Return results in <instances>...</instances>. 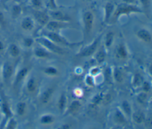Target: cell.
<instances>
[{"instance_id":"cell-4","label":"cell","mask_w":152,"mask_h":129,"mask_svg":"<svg viewBox=\"0 0 152 129\" xmlns=\"http://www.w3.org/2000/svg\"><path fill=\"white\" fill-rule=\"evenodd\" d=\"M83 22L84 26V30L86 33H89L93 26L94 16L90 11H86L83 15Z\"/></svg>"},{"instance_id":"cell-8","label":"cell","mask_w":152,"mask_h":129,"mask_svg":"<svg viewBox=\"0 0 152 129\" xmlns=\"http://www.w3.org/2000/svg\"><path fill=\"white\" fill-rule=\"evenodd\" d=\"M46 24V28L50 32H56V30L66 26V24L64 21L57 20L49 21Z\"/></svg>"},{"instance_id":"cell-2","label":"cell","mask_w":152,"mask_h":129,"mask_svg":"<svg viewBox=\"0 0 152 129\" xmlns=\"http://www.w3.org/2000/svg\"><path fill=\"white\" fill-rule=\"evenodd\" d=\"M37 42H39L40 44L42 45L44 47L48 49L49 50L53 52L58 54H62L64 53V49L59 47V46L55 45L54 42H52L49 39H47L45 37H39L36 39Z\"/></svg>"},{"instance_id":"cell-12","label":"cell","mask_w":152,"mask_h":129,"mask_svg":"<svg viewBox=\"0 0 152 129\" xmlns=\"http://www.w3.org/2000/svg\"><path fill=\"white\" fill-rule=\"evenodd\" d=\"M53 92V89L52 88L47 89L42 95L40 100L43 103H46L50 99Z\"/></svg>"},{"instance_id":"cell-38","label":"cell","mask_w":152,"mask_h":129,"mask_svg":"<svg viewBox=\"0 0 152 129\" xmlns=\"http://www.w3.org/2000/svg\"><path fill=\"white\" fill-rule=\"evenodd\" d=\"M111 74V72H110V68H106V71H105V77H106V80L107 81H110V79H111V77H110V74Z\"/></svg>"},{"instance_id":"cell-32","label":"cell","mask_w":152,"mask_h":129,"mask_svg":"<svg viewBox=\"0 0 152 129\" xmlns=\"http://www.w3.org/2000/svg\"><path fill=\"white\" fill-rule=\"evenodd\" d=\"M53 117L50 115H44L41 118L40 121L43 124H49L53 122Z\"/></svg>"},{"instance_id":"cell-14","label":"cell","mask_w":152,"mask_h":129,"mask_svg":"<svg viewBox=\"0 0 152 129\" xmlns=\"http://www.w3.org/2000/svg\"><path fill=\"white\" fill-rule=\"evenodd\" d=\"M51 16L55 19L57 21H66L68 20V17L65 15L64 14H63L61 11H52L50 12Z\"/></svg>"},{"instance_id":"cell-40","label":"cell","mask_w":152,"mask_h":129,"mask_svg":"<svg viewBox=\"0 0 152 129\" xmlns=\"http://www.w3.org/2000/svg\"><path fill=\"white\" fill-rule=\"evenodd\" d=\"M32 4L35 7H40L42 5V2L40 0H31Z\"/></svg>"},{"instance_id":"cell-15","label":"cell","mask_w":152,"mask_h":129,"mask_svg":"<svg viewBox=\"0 0 152 129\" xmlns=\"http://www.w3.org/2000/svg\"><path fill=\"white\" fill-rule=\"evenodd\" d=\"M8 52H9L10 55L13 58L17 57L20 55V53L19 48L14 43H11L9 46Z\"/></svg>"},{"instance_id":"cell-1","label":"cell","mask_w":152,"mask_h":129,"mask_svg":"<svg viewBox=\"0 0 152 129\" xmlns=\"http://www.w3.org/2000/svg\"><path fill=\"white\" fill-rule=\"evenodd\" d=\"M132 12H142V11L141 9L135 5L126 3L121 4L118 5L114 12L113 18L116 20L121 15H129Z\"/></svg>"},{"instance_id":"cell-31","label":"cell","mask_w":152,"mask_h":129,"mask_svg":"<svg viewBox=\"0 0 152 129\" xmlns=\"http://www.w3.org/2000/svg\"><path fill=\"white\" fill-rule=\"evenodd\" d=\"M147 99V95L145 93H141L137 96V100L140 103H144Z\"/></svg>"},{"instance_id":"cell-41","label":"cell","mask_w":152,"mask_h":129,"mask_svg":"<svg viewBox=\"0 0 152 129\" xmlns=\"http://www.w3.org/2000/svg\"><path fill=\"white\" fill-rule=\"evenodd\" d=\"M86 82L89 84V85H93V78L91 77H90V76H88L87 77V79H86Z\"/></svg>"},{"instance_id":"cell-30","label":"cell","mask_w":152,"mask_h":129,"mask_svg":"<svg viewBox=\"0 0 152 129\" xmlns=\"http://www.w3.org/2000/svg\"><path fill=\"white\" fill-rule=\"evenodd\" d=\"M96 59L99 63H102L104 61L105 59V53L103 51H99L96 56Z\"/></svg>"},{"instance_id":"cell-9","label":"cell","mask_w":152,"mask_h":129,"mask_svg":"<svg viewBox=\"0 0 152 129\" xmlns=\"http://www.w3.org/2000/svg\"><path fill=\"white\" fill-rule=\"evenodd\" d=\"M137 36L142 40L147 43H150L151 41V35L150 33L145 29H141L137 33Z\"/></svg>"},{"instance_id":"cell-6","label":"cell","mask_w":152,"mask_h":129,"mask_svg":"<svg viewBox=\"0 0 152 129\" xmlns=\"http://www.w3.org/2000/svg\"><path fill=\"white\" fill-rule=\"evenodd\" d=\"M100 39V37H97L94 40V41L91 43V45L86 47L84 48L79 54L80 56H89L91 55L96 49L97 47V45L99 43V41Z\"/></svg>"},{"instance_id":"cell-43","label":"cell","mask_w":152,"mask_h":129,"mask_svg":"<svg viewBox=\"0 0 152 129\" xmlns=\"http://www.w3.org/2000/svg\"><path fill=\"white\" fill-rule=\"evenodd\" d=\"M99 72V70H98V68H94L92 71H91V73L93 74H96L97 73Z\"/></svg>"},{"instance_id":"cell-23","label":"cell","mask_w":152,"mask_h":129,"mask_svg":"<svg viewBox=\"0 0 152 129\" xmlns=\"http://www.w3.org/2000/svg\"><path fill=\"white\" fill-rule=\"evenodd\" d=\"M143 83V78L139 74L137 73L134 77V80H133V84L134 86L138 87L141 86Z\"/></svg>"},{"instance_id":"cell-13","label":"cell","mask_w":152,"mask_h":129,"mask_svg":"<svg viewBox=\"0 0 152 129\" xmlns=\"http://www.w3.org/2000/svg\"><path fill=\"white\" fill-rule=\"evenodd\" d=\"M28 73L27 68H21L17 74L15 78V84H18L20 83L26 76Z\"/></svg>"},{"instance_id":"cell-20","label":"cell","mask_w":152,"mask_h":129,"mask_svg":"<svg viewBox=\"0 0 152 129\" xmlns=\"http://www.w3.org/2000/svg\"><path fill=\"white\" fill-rule=\"evenodd\" d=\"M34 54L39 58H45L49 56L48 52L41 48H36L34 50Z\"/></svg>"},{"instance_id":"cell-26","label":"cell","mask_w":152,"mask_h":129,"mask_svg":"<svg viewBox=\"0 0 152 129\" xmlns=\"http://www.w3.org/2000/svg\"><path fill=\"white\" fill-rule=\"evenodd\" d=\"M66 102V99L65 95L64 94L61 95L58 101V108L61 111L64 110V109L65 108Z\"/></svg>"},{"instance_id":"cell-42","label":"cell","mask_w":152,"mask_h":129,"mask_svg":"<svg viewBox=\"0 0 152 129\" xmlns=\"http://www.w3.org/2000/svg\"><path fill=\"white\" fill-rule=\"evenodd\" d=\"M4 48H5V46L3 42L0 40V52H2L4 49Z\"/></svg>"},{"instance_id":"cell-5","label":"cell","mask_w":152,"mask_h":129,"mask_svg":"<svg viewBox=\"0 0 152 129\" xmlns=\"http://www.w3.org/2000/svg\"><path fill=\"white\" fill-rule=\"evenodd\" d=\"M14 72V69L12 65L8 63V62H5L2 67L1 70V73H2V77L4 80L5 81H8L9 80Z\"/></svg>"},{"instance_id":"cell-39","label":"cell","mask_w":152,"mask_h":129,"mask_svg":"<svg viewBox=\"0 0 152 129\" xmlns=\"http://www.w3.org/2000/svg\"><path fill=\"white\" fill-rule=\"evenodd\" d=\"M5 24V19L3 12L0 11V25L4 26Z\"/></svg>"},{"instance_id":"cell-33","label":"cell","mask_w":152,"mask_h":129,"mask_svg":"<svg viewBox=\"0 0 152 129\" xmlns=\"http://www.w3.org/2000/svg\"><path fill=\"white\" fill-rule=\"evenodd\" d=\"M21 12V8L18 5H15L13 6L12 9V15L14 16H17L20 14Z\"/></svg>"},{"instance_id":"cell-37","label":"cell","mask_w":152,"mask_h":129,"mask_svg":"<svg viewBox=\"0 0 152 129\" xmlns=\"http://www.w3.org/2000/svg\"><path fill=\"white\" fill-rule=\"evenodd\" d=\"M141 4L143 5L144 8L148 9L150 7V0H140Z\"/></svg>"},{"instance_id":"cell-7","label":"cell","mask_w":152,"mask_h":129,"mask_svg":"<svg viewBox=\"0 0 152 129\" xmlns=\"http://www.w3.org/2000/svg\"><path fill=\"white\" fill-rule=\"evenodd\" d=\"M0 106L2 112L3 113L4 115L6 118H10L12 117V112L9 103H8V101L2 97L1 98V103H0Z\"/></svg>"},{"instance_id":"cell-22","label":"cell","mask_w":152,"mask_h":129,"mask_svg":"<svg viewBox=\"0 0 152 129\" xmlns=\"http://www.w3.org/2000/svg\"><path fill=\"white\" fill-rule=\"evenodd\" d=\"M118 55L122 58H125L127 56V52L125 46L123 44L119 45L118 51H117Z\"/></svg>"},{"instance_id":"cell-28","label":"cell","mask_w":152,"mask_h":129,"mask_svg":"<svg viewBox=\"0 0 152 129\" xmlns=\"http://www.w3.org/2000/svg\"><path fill=\"white\" fill-rule=\"evenodd\" d=\"M17 126V122L15 120L11 117L8 118V121L6 125V128L7 129H14Z\"/></svg>"},{"instance_id":"cell-19","label":"cell","mask_w":152,"mask_h":129,"mask_svg":"<svg viewBox=\"0 0 152 129\" xmlns=\"http://www.w3.org/2000/svg\"><path fill=\"white\" fill-rule=\"evenodd\" d=\"M81 106V104L78 100H74L69 107V111L71 113L77 112Z\"/></svg>"},{"instance_id":"cell-17","label":"cell","mask_w":152,"mask_h":129,"mask_svg":"<svg viewBox=\"0 0 152 129\" xmlns=\"http://www.w3.org/2000/svg\"><path fill=\"white\" fill-rule=\"evenodd\" d=\"M132 118L136 123L140 124L144 120V115L141 111H136L133 114Z\"/></svg>"},{"instance_id":"cell-21","label":"cell","mask_w":152,"mask_h":129,"mask_svg":"<svg viewBox=\"0 0 152 129\" xmlns=\"http://www.w3.org/2000/svg\"><path fill=\"white\" fill-rule=\"evenodd\" d=\"M36 88V82L35 80L33 78H31L28 80V81L27 83V90L31 93L34 92Z\"/></svg>"},{"instance_id":"cell-36","label":"cell","mask_w":152,"mask_h":129,"mask_svg":"<svg viewBox=\"0 0 152 129\" xmlns=\"http://www.w3.org/2000/svg\"><path fill=\"white\" fill-rule=\"evenodd\" d=\"M142 87H143V89L145 92H148L150 91V89H151V87H150V84H149L148 82H143L142 83Z\"/></svg>"},{"instance_id":"cell-27","label":"cell","mask_w":152,"mask_h":129,"mask_svg":"<svg viewBox=\"0 0 152 129\" xmlns=\"http://www.w3.org/2000/svg\"><path fill=\"white\" fill-rule=\"evenodd\" d=\"M114 78H115V80L118 83H121L123 81L122 73L118 68H116L114 70Z\"/></svg>"},{"instance_id":"cell-16","label":"cell","mask_w":152,"mask_h":129,"mask_svg":"<svg viewBox=\"0 0 152 129\" xmlns=\"http://www.w3.org/2000/svg\"><path fill=\"white\" fill-rule=\"evenodd\" d=\"M113 10H114V6L112 3L107 2L106 4V5H105V18H104V20L106 22H107L109 20V18L113 11Z\"/></svg>"},{"instance_id":"cell-11","label":"cell","mask_w":152,"mask_h":129,"mask_svg":"<svg viewBox=\"0 0 152 129\" xmlns=\"http://www.w3.org/2000/svg\"><path fill=\"white\" fill-rule=\"evenodd\" d=\"M36 20L42 25L46 24L49 20L48 15L43 12L36 11L34 14Z\"/></svg>"},{"instance_id":"cell-25","label":"cell","mask_w":152,"mask_h":129,"mask_svg":"<svg viewBox=\"0 0 152 129\" xmlns=\"http://www.w3.org/2000/svg\"><path fill=\"white\" fill-rule=\"evenodd\" d=\"M115 119L116 121H117L118 122H119L120 124L125 123V121H126L124 115H122V114L119 111H116L115 114Z\"/></svg>"},{"instance_id":"cell-29","label":"cell","mask_w":152,"mask_h":129,"mask_svg":"<svg viewBox=\"0 0 152 129\" xmlns=\"http://www.w3.org/2000/svg\"><path fill=\"white\" fill-rule=\"evenodd\" d=\"M122 107L125 113L127 115H130L131 113V109L129 103L127 101H124L122 103Z\"/></svg>"},{"instance_id":"cell-24","label":"cell","mask_w":152,"mask_h":129,"mask_svg":"<svg viewBox=\"0 0 152 129\" xmlns=\"http://www.w3.org/2000/svg\"><path fill=\"white\" fill-rule=\"evenodd\" d=\"M113 37H114V34L113 32H110L107 33L106 36V39H105V45L107 47H109L112 45L113 42Z\"/></svg>"},{"instance_id":"cell-34","label":"cell","mask_w":152,"mask_h":129,"mask_svg":"<svg viewBox=\"0 0 152 129\" xmlns=\"http://www.w3.org/2000/svg\"><path fill=\"white\" fill-rule=\"evenodd\" d=\"M45 72L46 73V74H52V75H54V74H56L57 73V70H56V68H53V67H49V68H47Z\"/></svg>"},{"instance_id":"cell-18","label":"cell","mask_w":152,"mask_h":129,"mask_svg":"<svg viewBox=\"0 0 152 129\" xmlns=\"http://www.w3.org/2000/svg\"><path fill=\"white\" fill-rule=\"evenodd\" d=\"M26 104L23 102H20L17 104L16 111L18 115L23 116L26 112Z\"/></svg>"},{"instance_id":"cell-3","label":"cell","mask_w":152,"mask_h":129,"mask_svg":"<svg viewBox=\"0 0 152 129\" xmlns=\"http://www.w3.org/2000/svg\"><path fill=\"white\" fill-rule=\"evenodd\" d=\"M44 35L48 37L49 40H50L52 42L56 43H59V44H62L66 46H72L74 44H71L68 42L66 41L63 37L60 36L59 34L56 33L55 32H48L44 33Z\"/></svg>"},{"instance_id":"cell-10","label":"cell","mask_w":152,"mask_h":129,"mask_svg":"<svg viewBox=\"0 0 152 129\" xmlns=\"http://www.w3.org/2000/svg\"><path fill=\"white\" fill-rule=\"evenodd\" d=\"M34 26V23L32 19L29 17H26L24 18L21 23V28L26 31L31 30Z\"/></svg>"},{"instance_id":"cell-35","label":"cell","mask_w":152,"mask_h":129,"mask_svg":"<svg viewBox=\"0 0 152 129\" xmlns=\"http://www.w3.org/2000/svg\"><path fill=\"white\" fill-rule=\"evenodd\" d=\"M33 42V39L31 38H29V37L26 38L24 40V44L27 47H30L32 45Z\"/></svg>"}]
</instances>
